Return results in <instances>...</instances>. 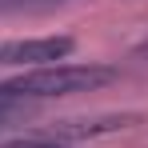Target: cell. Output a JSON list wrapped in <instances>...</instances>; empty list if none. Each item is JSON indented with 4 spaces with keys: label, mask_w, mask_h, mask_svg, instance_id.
<instances>
[{
    "label": "cell",
    "mask_w": 148,
    "mask_h": 148,
    "mask_svg": "<svg viewBox=\"0 0 148 148\" xmlns=\"http://www.w3.org/2000/svg\"><path fill=\"white\" fill-rule=\"evenodd\" d=\"M120 68L112 64H48V68H28L16 80L4 84V92L24 100H56V96H76V92H96L112 84Z\"/></svg>",
    "instance_id": "obj_1"
},
{
    "label": "cell",
    "mask_w": 148,
    "mask_h": 148,
    "mask_svg": "<svg viewBox=\"0 0 148 148\" xmlns=\"http://www.w3.org/2000/svg\"><path fill=\"white\" fill-rule=\"evenodd\" d=\"M72 0H0V16H40V12H56Z\"/></svg>",
    "instance_id": "obj_5"
},
{
    "label": "cell",
    "mask_w": 148,
    "mask_h": 148,
    "mask_svg": "<svg viewBox=\"0 0 148 148\" xmlns=\"http://www.w3.org/2000/svg\"><path fill=\"white\" fill-rule=\"evenodd\" d=\"M76 48L72 36H32V40H4L0 64L4 68H48L56 60H68Z\"/></svg>",
    "instance_id": "obj_2"
},
{
    "label": "cell",
    "mask_w": 148,
    "mask_h": 148,
    "mask_svg": "<svg viewBox=\"0 0 148 148\" xmlns=\"http://www.w3.org/2000/svg\"><path fill=\"white\" fill-rule=\"evenodd\" d=\"M132 56H136V60H148V44H140V48L132 52Z\"/></svg>",
    "instance_id": "obj_7"
},
{
    "label": "cell",
    "mask_w": 148,
    "mask_h": 148,
    "mask_svg": "<svg viewBox=\"0 0 148 148\" xmlns=\"http://www.w3.org/2000/svg\"><path fill=\"white\" fill-rule=\"evenodd\" d=\"M136 116H96V120H60L52 128L48 140H60V144H72V140H92V136H108V132H120V128H132Z\"/></svg>",
    "instance_id": "obj_3"
},
{
    "label": "cell",
    "mask_w": 148,
    "mask_h": 148,
    "mask_svg": "<svg viewBox=\"0 0 148 148\" xmlns=\"http://www.w3.org/2000/svg\"><path fill=\"white\" fill-rule=\"evenodd\" d=\"M32 112H36V100L12 96V92H4V84H0V128H8V124H20V120H28Z\"/></svg>",
    "instance_id": "obj_4"
},
{
    "label": "cell",
    "mask_w": 148,
    "mask_h": 148,
    "mask_svg": "<svg viewBox=\"0 0 148 148\" xmlns=\"http://www.w3.org/2000/svg\"><path fill=\"white\" fill-rule=\"evenodd\" d=\"M0 148H68V144L48 140V136H24V140H8V144H0Z\"/></svg>",
    "instance_id": "obj_6"
}]
</instances>
